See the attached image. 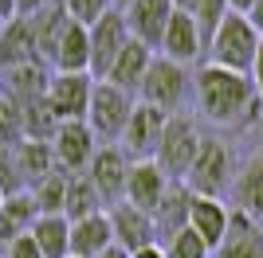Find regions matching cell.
<instances>
[{"instance_id": "cell-41", "label": "cell", "mask_w": 263, "mask_h": 258, "mask_svg": "<svg viewBox=\"0 0 263 258\" xmlns=\"http://www.w3.org/2000/svg\"><path fill=\"white\" fill-rule=\"evenodd\" d=\"M252 4H255V0H228V12H240V16H243Z\"/></svg>"}, {"instance_id": "cell-42", "label": "cell", "mask_w": 263, "mask_h": 258, "mask_svg": "<svg viewBox=\"0 0 263 258\" xmlns=\"http://www.w3.org/2000/svg\"><path fill=\"white\" fill-rule=\"evenodd\" d=\"M193 4H197V0H173V8H177V12H193Z\"/></svg>"}, {"instance_id": "cell-9", "label": "cell", "mask_w": 263, "mask_h": 258, "mask_svg": "<svg viewBox=\"0 0 263 258\" xmlns=\"http://www.w3.org/2000/svg\"><path fill=\"white\" fill-rule=\"evenodd\" d=\"M126 172H130V157L118 145H99L95 161L87 164V180L95 184L102 207H114L126 200Z\"/></svg>"}, {"instance_id": "cell-31", "label": "cell", "mask_w": 263, "mask_h": 258, "mask_svg": "<svg viewBox=\"0 0 263 258\" xmlns=\"http://www.w3.org/2000/svg\"><path fill=\"white\" fill-rule=\"evenodd\" d=\"M24 141V118H20V106L12 102L4 90H0V149H16Z\"/></svg>"}, {"instance_id": "cell-13", "label": "cell", "mask_w": 263, "mask_h": 258, "mask_svg": "<svg viewBox=\"0 0 263 258\" xmlns=\"http://www.w3.org/2000/svg\"><path fill=\"white\" fill-rule=\"evenodd\" d=\"M173 0H130L126 8H122V20H126V32L130 39L145 43L149 51H157V43L165 35V24L173 16Z\"/></svg>"}, {"instance_id": "cell-40", "label": "cell", "mask_w": 263, "mask_h": 258, "mask_svg": "<svg viewBox=\"0 0 263 258\" xmlns=\"http://www.w3.org/2000/svg\"><path fill=\"white\" fill-rule=\"evenodd\" d=\"M130 258H165V254H161V247H142V250H134Z\"/></svg>"}, {"instance_id": "cell-15", "label": "cell", "mask_w": 263, "mask_h": 258, "mask_svg": "<svg viewBox=\"0 0 263 258\" xmlns=\"http://www.w3.org/2000/svg\"><path fill=\"white\" fill-rule=\"evenodd\" d=\"M169 184L173 180H169L154 161H130V172H126V204H134L145 215H154V207L161 204V196H165Z\"/></svg>"}, {"instance_id": "cell-26", "label": "cell", "mask_w": 263, "mask_h": 258, "mask_svg": "<svg viewBox=\"0 0 263 258\" xmlns=\"http://www.w3.org/2000/svg\"><path fill=\"white\" fill-rule=\"evenodd\" d=\"M67 12L59 8V0H55L51 8H44V12H35L32 16V35H35V51H40V63L44 67H51V55H55V43H59V35H63V28H67Z\"/></svg>"}, {"instance_id": "cell-36", "label": "cell", "mask_w": 263, "mask_h": 258, "mask_svg": "<svg viewBox=\"0 0 263 258\" xmlns=\"http://www.w3.org/2000/svg\"><path fill=\"white\" fill-rule=\"evenodd\" d=\"M248 78H252L255 98H259V106H263V39H259V51H255V63H252V71H248Z\"/></svg>"}, {"instance_id": "cell-20", "label": "cell", "mask_w": 263, "mask_h": 258, "mask_svg": "<svg viewBox=\"0 0 263 258\" xmlns=\"http://www.w3.org/2000/svg\"><path fill=\"white\" fill-rule=\"evenodd\" d=\"M232 207L263 227V153H255L243 168H236V180H232Z\"/></svg>"}, {"instance_id": "cell-34", "label": "cell", "mask_w": 263, "mask_h": 258, "mask_svg": "<svg viewBox=\"0 0 263 258\" xmlns=\"http://www.w3.org/2000/svg\"><path fill=\"white\" fill-rule=\"evenodd\" d=\"M24 184H20V172H16V161H12V149H0V196H20Z\"/></svg>"}, {"instance_id": "cell-14", "label": "cell", "mask_w": 263, "mask_h": 258, "mask_svg": "<svg viewBox=\"0 0 263 258\" xmlns=\"http://www.w3.org/2000/svg\"><path fill=\"white\" fill-rule=\"evenodd\" d=\"M157 55L169 59V63H181V67L197 63L200 55H204V39H200L197 20H193L189 12H173V16H169L165 35H161V43H157Z\"/></svg>"}, {"instance_id": "cell-38", "label": "cell", "mask_w": 263, "mask_h": 258, "mask_svg": "<svg viewBox=\"0 0 263 258\" xmlns=\"http://www.w3.org/2000/svg\"><path fill=\"white\" fill-rule=\"evenodd\" d=\"M243 16H248V24H252L255 32L263 35V0H255V4H252V8H248V12H243Z\"/></svg>"}, {"instance_id": "cell-39", "label": "cell", "mask_w": 263, "mask_h": 258, "mask_svg": "<svg viewBox=\"0 0 263 258\" xmlns=\"http://www.w3.org/2000/svg\"><path fill=\"white\" fill-rule=\"evenodd\" d=\"M16 20V0H0V24Z\"/></svg>"}, {"instance_id": "cell-44", "label": "cell", "mask_w": 263, "mask_h": 258, "mask_svg": "<svg viewBox=\"0 0 263 258\" xmlns=\"http://www.w3.org/2000/svg\"><path fill=\"white\" fill-rule=\"evenodd\" d=\"M126 4H130V0H110V8H114V12H122Z\"/></svg>"}, {"instance_id": "cell-46", "label": "cell", "mask_w": 263, "mask_h": 258, "mask_svg": "<svg viewBox=\"0 0 263 258\" xmlns=\"http://www.w3.org/2000/svg\"><path fill=\"white\" fill-rule=\"evenodd\" d=\"M0 28H4V24H0Z\"/></svg>"}, {"instance_id": "cell-45", "label": "cell", "mask_w": 263, "mask_h": 258, "mask_svg": "<svg viewBox=\"0 0 263 258\" xmlns=\"http://www.w3.org/2000/svg\"><path fill=\"white\" fill-rule=\"evenodd\" d=\"M0 204H4V196H0Z\"/></svg>"}, {"instance_id": "cell-24", "label": "cell", "mask_w": 263, "mask_h": 258, "mask_svg": "<svg viewBox=\"0 0 263 258\" xmlns=\"http://www.w3.org/2000/svg\"><path fill=\"white\" fill-rule=\"evenodd\" d=\"M12 161H16V172H20V184L24 192L40 184L44 176L55 172V153H51V141H20L12 149Z\"/></svg>"}, {"instance_id": "cell-32", "label": "cell", "mask_w": 263, "mask_h": 258, "mask_svg": "<svg viewBox=\"0 0 263 258\" xmlns=\"http://www.w3.org/2000/svg\"><path fill=\"white\" fill-rule=\"evenodd\" d=\"M189 16L197 20V32H200V39L209 43V39H212V32L220 28V20L228 16V0H197Z\"/></svg>"}, {"instance_id": "cell-22", "label": "cell", "mask_w": 263, "mask_h": 258, "mask_svg": "<svg viewBox=\"0 0 263 258\" xmlns=\"http://www.w3.org/2000/svg\"><path fill=\"white\" fill-rule=\"evenodd\" d=\"M228 215L232 207L224 200H209V196H193V207H189V227L200 235V243L209 250L220 247V239L228 231Z\"/></svg>"}, {"instance_id": "cell-37", "label": "cell", "mask_w": 263, "mask_h": 258, "mask_svg": "<svg viewBox=\"0 0 263 258\" xmlns=\"http://www.w3.org/2000/svg\"><path fill=\"white\" fill-rule=\"evenodd\" d=\"M55 0H16V16H24V20H32L35 12H44V8H51Z\"/></svg>"}, {"instance_id": "cell-1", "label": "cell", "mask_w": 263, "mask_h": 258, "mask_svg": "<svg viewBox=\"0 0 263 258\" xmlns=\"http://www.w3.org/2000/svg\"><path fill=\"white\" fill-rule=\"evenodd\" d=\"M193 98H197V114L220 129H243L263 110L252 78L236 71H220L212 63H204L193 75Z\"/></svg>"}, {"instance_id": "cell-29", "label": "cell", "mask_w": 263, "mask_h": 258, "mask_svg": "<svg viewBox=\"0 0 263 258\" xmlns=\"http://www.w3.org/2000/svg\"><path fill=\"white\" fill-rule=\"evenodd\" d=\"M63 192H67V172H59V168L28 188V196H32L40 215H63Z\"/></svg>"}, {"instance_id": "cell-28", "label": "cell", "mask_w": 263, "mask_h": 258, "mask_svg": "<svg viewBox=\"0 0 263 258\" xmlns=\"http://www.w3.org/2000/svg\"><path fill=\"white\" fill-rule=\"evenodd\" d=\"M67 235H71V223L63 215H40L32 223V239L44 258H71L67 254Z\"/></svg>"}, {"instance_id": "cell-23", "label": "cell", "mask_w": 263, "mask_h": 258, "mask_svg": "<svg viewBox=\"0 0 263 258\" xmlns=\"http://www.w3.org/2000/svg\"><path fill=\"white\" fill-rule=\"evenodd\" d=\"M189 207H193V192H189L181 180H173L169 188H165V196H161V204L154 207V227H157V243L161 239H169V235H177L181 227H189Z\"/></svg>"}, {"instance_id": "cell-8", "label": "cell", "mask_w": 263, "mask_h": 258, "mask_svg": "<svg viewBox=\"0 0 263 258\" xmlns=\"http://www.w3.org/2000/svg\"><path fill=\"white\" fill-rule=\"evenodd\" d=\"M51 153H55V168L75 176V172H87V164L95 161L99 141H95L87 121H59L51 133Z\"/></svg>"}, {"instance_id": "cell-33", "label": "cell", "mask_w": 263, "mask_h": 258, "mask_svg": "<svg viewBox=\"0 0 263 258\" xmlns=\"http://www.w3.org/2000/svg\"><path fill=\"white\" fill-rule=\"evenodd\" d=\"M59 8L67 12V20H71V24L90 28L95 20H102V16L110 12V0H59Z\"/></svg>"}, {"instance_id": "cell-35", "label": "cell", "mask_w": 263, "mask_h": 258, "mask_svg": "<svg viewBox=\"0 0 263 258\" xmlns=\"http://www.w3.org/2000/svg\"><path fill=\"white\" fill-rule=\"evenodd\" d=\"M0 258H44V254H40V247H35V239H32V231H28V235H20V239H12L8 247L0 250Z\"/></svg>"}, {"instance_id": "cell-21", "label": "cell", "mask_w": 263, "mask_h": 258, "mask_svg": "<svg viewBox=\"0 0 263 258\" xmlns=\"http://www.w3.org/2000/svg\"><path fill=\"white\" fill-rule=\"evenodd\" d=\"M87 67H90V32L83 24H67L55 43L51 71L55 75H87Z\"/></svg>"}, {"instance_id": "cell-43", "label": "cell", "mask_w": 263, "mask_h": 258, "mask_svg": "<svg viewBox=\"0 0 263 258\" xmlns=\"http://www.w3.org/2000/svg\"><path fill=\"white\" fill-rule=\"evenodd\" d=\"M102 258H130V254H126V250H118V247H110V250H106Z\"/></svg>"}, {"instance_id": "cell-3", "label": "cell", "mask_w": 263, "mask_h": 258, "mask_svg": "<svg viewBox=\"0 0 263 258\" xmlns=\"http://www.w3.org/2000/svg\"><path fill=\"white\" fill-rule=\"evenodd\" d=\"M259 39L263 35L248 24V16L228 12V16L220 20V28L212 32V39L204 43V55H209V63L220 67V71L248 75L252 63H255V51H259Z\"/></svg>"}, {"instance_id": "cell-30", "label": "cell", "mask_w": 263, "mask_h": 258, "mask_svg": "<svg viewBox=\"0 0 263 258\" xmlns=\"http://www.w3.org/2000/svg\"><path fill=\"white\" fill-rule=\"evenodd\" d=\"M157 247H161V254H165V258H212V250L200 243V235L193 231V227H181L177 235L161 239Z\"/></svg>"}, {"instance_id": "cell-11", "label": "cell", "mask_w": 263, "mask_h": 258, "mask_svg": "<svg viewBox=\"0 0 263 258\" xmlns=\"http://www.w3.org/2000/svg\"><path fill=\"white\" fill-rule=\"evenodd\" d=\"M90 32V67H87V75L95 78V82H102L110 71V63L118 59V51L126 47V39H130V32H126V20H122V12L110 8L102 20H95L87 28Z\"/></svg>"}, {"instance_id": "cell-18", "label": "cell", "mask_w": 263, "mask_h": 258, "mask_svg": "<svg viewBox=\"0 0 263 258\" xmlns=\"http://www.w3.org/2000/svg\"><path fill=\"white\" fill-rule=\"evenodd\" d=\"M110 247H114V235H110L106 211H95L87 219L71 223V235H67V254L71 258H102Z\"/></svg>"}, {"instance_id": "cell-6", "label": "cell", "mask_w": 263, "mask_h": 258, "mask_svg": "<svg viewBox=\"0 0 263 258\" xmlns=\"http://www.w3.org/2000/svg\"><path fill=\"white\" fill-rule=\"evenodd\" d=\"M138 98L122 94L118 86L110 82H95L90 90V106H87V125L95 133V141H106V145H118L122 129H126V118H130V110Z\"/></svg>"}, {"instance_id": "cell-12", "label": "cell", "mask_w": 263, "mask_h": 258, "mask_svg": "<svg viewBox=\"0 0 263 258\" xmlns=\"http://www.w3.org/2000/svg\"><path fill=\"white\" fill-rule=\"evenodd\" d=\"M106 219H110V235H114V247L126 250V254H134V250L142 247H157V227L154 219L145 211H138L134 204H114L106 207Z\"/></svg>"}, {"instance_id": "cell-16", "label": "cell", "mask_w": 263, "mask_h": 258, "mask_svg": "<svg viewBox=\"0 0 263 258\" xmlns=\"http://www.w3.org/2000/svg\"><path fill=\"white\" fill-rule=\"evenodd\" d=\"M154 55H157V51H149L145 43L126 39V47H122L118 59L110 63V71H106V78H102V82H110V86H118L122 94L138 98V86H142L145 71H149V63H154Z\"/></svg>"}, {"instance_id": "cell-2", "label": "cell", "mask_w": 263, "mask_h": 258, "mask_svg": "<svg viewBox=\"0 0 263 258\" xmlns=\"http://www.w3.org/2000/svg\"><path fill=\"white\" fill-rule=\"evenodd\" d=\"M232 180H236V153L228 149V141L220 137H200V149L193 157L185 172V188L193 196H209V200H224V192H232Z\"/></svg>"}, {"instance_id": "cell-4", "label": "cell", "mask_w": 263, "mask_h": 258, "mask_svg": "<svg viewBox=\"0 0 263 258\" xmlns=\"http://www.w3.org/2000/svg\"><path fill=\"white\" fill-rule=\"evenodd\" d=\"M193 94V75H189V67L181 63H169L161 55H154V63L145 71L142 86H138V102L145 106L161 110V114H181Z\"/></svg>"}, {"instance_id": "cell-7", "label": "cell", "mask_w": 263, "mask_h": 258, "mask_svg": "<svg viewBox=\"0 0 263 258\" xmlns=\"http://www.w3.org/2000/svg\"><path fill=\"white\" fill-rule=\"evenodd\" d=\"M165 121H169V114L145 106V102H134L130 118H126V129H122V137H118V149L126 153L130 161H154Z\"/></svg>"}, {"instance_id": "cell-27", "label": "cell", "mask_w": 263, "mask_h": 258, "mask_svg": "<svg viewBox=\"0 0 263 258\" xmlns=\"http://www.w3.org/2000/svg\"><path fill=\"white\" fill-rule=\"evenodd\" d=\"M95 211H106L95 192V184L87 180V172H75V176H67V192H63V219L67 223H75V219H87Z\"/></svg>"}, {"instance_id": "cell-10", "label": "cell", "mask_w": 263, "mask_h": 258, "mask_svg": "<svg viewBox=\"0 0 263 258\" xmlns=\"http://www.w3.org/2000/svg\"><path fill=\"white\" fill-rule=\"evenodd\" d=\"M90 90L95 78L90 75H55L47 78V110L55 121H87L90 106Z\"/></svg>"}, {"instance_id": "cell-5", "label": "cell", "mask_w": 263, "mask_h": 258, "mask_svg": "<svg viewBox=\"0 0 263 258\" xmlns=\"http://www.w3.org/2000/svg\"><path fill=\"white\" fill-rule=\"evenodd\" d=\"M200 137L204 133L197 129V121L189 114H169V121L161 129V141H157V153H154V164L169 180H185L189 164H193V157L200 149Z\"/></svg>"}, {"instance_id": "cell-25", "label": "cell", "mask_w": 263, "mask_h": 258, "mask_svg": "<svg viewBox=\"0 0 263 258\" xmlns=\"http://www.w3.org/2000/svg\"><path fill=\"white\" fill-rule=\"evenodd\" d=\"M35 219H40V211H35V204H32V196H28V192L8 196V200L0 204V250L8 247L12 239L28 235Z\"/></svg>"}, {"instance_id": "cell-19", "label": "cell", "mask_w": 263, "mask_h": 258, "mask_svg": "<svg viewBox=\"0 0 263 258\" xmlns=\"http://www.w3.org/2000/svg\"><path fill=\"white\" fill-rule=\"evenodd\" d=\"M40 63V51H35V35H32V20H8L0 28V75H8L16 67Z\"/></svg>"}, {"instance_id": "cell-17", "label": "cell", "mask_w": 263, "mask_h": 258, "mask_svg": "<svg viewBox=\"0 0 263 258\" xmlns=\"http://www.w3.org/2000/svg\"><path fill=\"white\" fill-rule=\"evenodd\" d=\"M212 258H263V227L232 207L228 231L220 239V247L212 250Z\"/></svg>"}]
</instances>
